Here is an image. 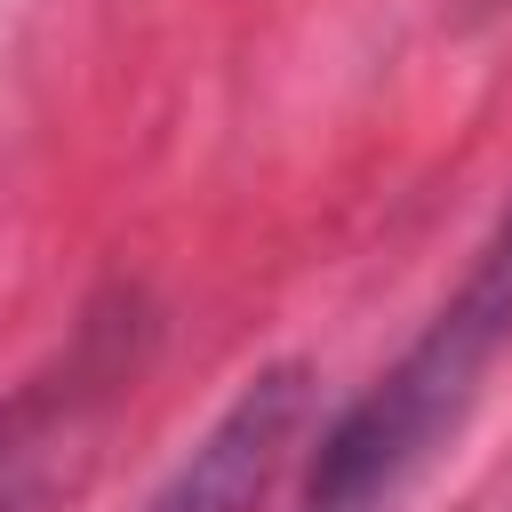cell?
<instances>
[{"instance_id": "3", "label": "cell", "mask_w": 512, "mask_h": 512, "mask_svg": "<svg viewBox=\"0 0 512 512\" xmlns=\"http://www.w3.org/2000/svg\"><path fill=\"white\" fill-rule=\"evenodd\" d=\"M472 8H496V0H472Z\"/></svg>"}, {"instance_id": "2", "label": "cell", "mask_w": 512, "mask_h": 512, "mask_svg": "<svg viewBox=\"0 0 512 512\" xmlns=\"http://www.w3.org/2000/svg\"><path fill=\"white\" fill-rule=\"evenodd\" d=\"M304 408H312V376L296 360L256 368L216 408V424L176 456V472L152 488L144 512H264V496L304 432Z\"/></svg>"}, {"instance_id": "1", "label": "cell", "mask_w": 512, "mask_h": 512, "mask_svg": "<svg viewBox=\"0 0 512 512\" xmlns=\"http://www.w3.org/2000/svg\"><path fill=\"white\" fill-rule=\"evenodd\" d=\"M512 352V192L480 232L464 280L424 312L400 360L320 432L296 512H400V496L440 464L464 416L488 392V368Z\"/></svg>"}]
</instances>
